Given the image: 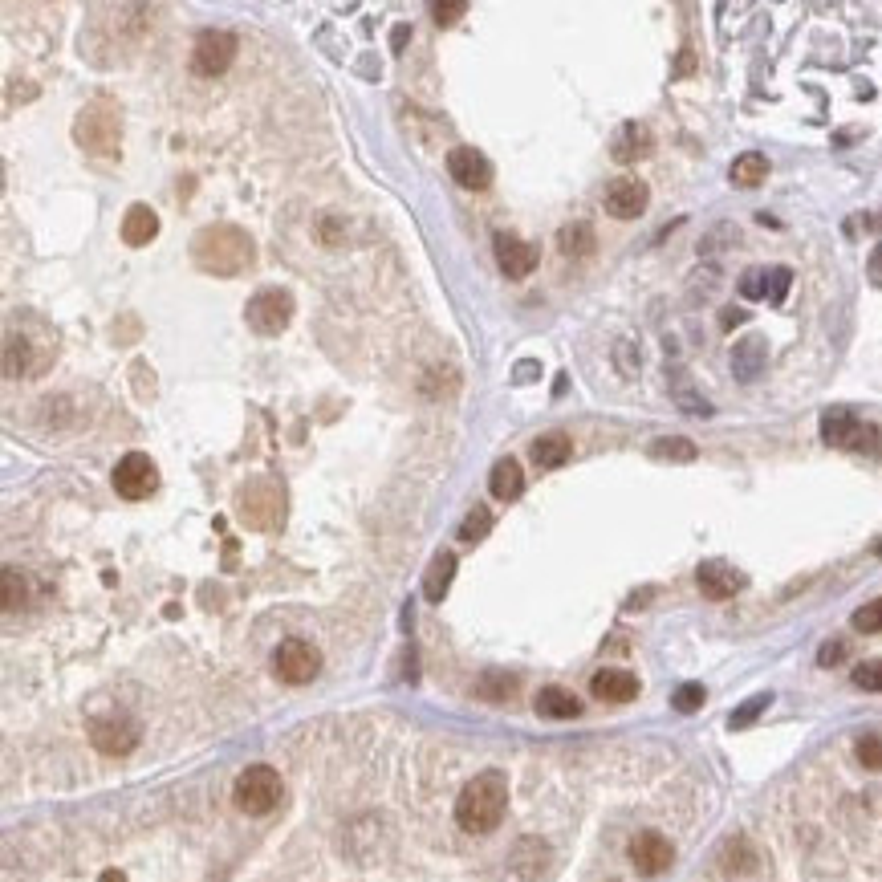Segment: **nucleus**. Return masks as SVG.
Segmentation results:
<instances>
[{
  "mask_svg": "<svg viewBox=\"0 0 882 882\" xmlns=\"http://www.w3.org/2000/svg\"><path fill=\"white\" fill-rule=\"evenodd\" d=\"M192 261L212 277H240L257 265V244L236 224H208L192 240Z\"/></svg>",
  "mask_w": 882,
  "mask_h": 882,
  "instance_id": "nucleus-1",
  "label": "nucleus"
},
{
  "mask_svg": "<svg viewBox=\"0 0 882 882\" xmlns=\"http://www.w3.org/2000/svg\"><path fill=\"white\" fill-rule=\"evenodd\" d=\"M504 809H509V777L488 769L480 777H472L460 797H456V822L468 834H492L504 822Z\"/></svg>",
  "mask_w": 882,
  "mask_h": 882,
  "instance_id": "nucleus-2",
  "label": "nucleus"
},
{
  "mask_svg": "<svg viewBox=\"0 0 882 882\" xmlns=\"http://www.w3.org/2000/svg\"><path fill=\"white\" fill-rule=\"evenodd\" d=\"M285 797V785H281V773L269 769V765H248L236 785H232V801L240 813H252V817H265L281 805Z\"/></svg>",
  "mask_w": 882,
  "mask_h": 882,
  "instance_id": "nucleus-3",
  "label": "nucleus"
},
{
  "mask_svg": "<svg viewBox=\"0 0 882 882\" xmlns=\"http://www.w3.org/2000/svg\"><path fill=\"white\" fill-rule=\"evenodd\" d=\"M74 139H78V147H86L90 155H118V143H122V118H118V110L114 106H106V102H94V106H86L82 114H78V122H74Z\"/></svg>",
  "mask_w": 882,
  "mask_h": 882,
  "instance_id": "nucleus-4",
  "label": "nucleus"
},
{
  "mask_svg": "<svg viewBox=\"0 0 882 882\" xmlns=\"http://www.w3.org/2000/svg\"><path fill=\"white\" fill-rule=\"evenodd\" d=\"M244 318H248V326L257 330V334L277 338V334H285L289 322H293V297H289L285 289H261L257 297L244 305Z\"/></svg>",
  "mask_w": 882,
  "mask_h": 882,
  "instance_id": "nucleus-5",
  "label": "nucleus"
},
{
  "mask_svg": "<svg viewBox=\"0 0 882 882\" xmlns=\"http://www.w3.org/2000/svg\"><path fill=\"white\" fill-rule=\"evenodd\" d=\"M139 740H143V728H139V720H131L126 712H110V716L90 720V744H94L98 752H106V756L135 752Z\"/></svg>",
  "mask_w": 882,
  "mask_h": 882,
  "instance_id": "nucleus-6",
  "label": "nucleus"
},
{
  "mask_svg": "<svg viewBox=\"0 0 882 882\" xmlns=\"http://www.w3.org/2000/svg\"><path fill=\"white\" fill-rule=\"evenodd\" d=\"M277 484L273 480H252L240 488V517L252 525V529H273L281 517H285V496L273 492Z\"/></svg>",
  "mask_w": 882,
  "mask_h": 882,
  "instance_id": "nucleus-7",
  "label": "nucleus"
},
{
  "mask_svg": "<svg viewBox=\"0 0 882 882\" xmlns=\"http://www.w3.org/2000/svg\"><path fill=\"white\" fill-rule=\"evenodd\" d=\"M273 671H277L281 683L301 687V683H309L313 675L322 671V655H318V647L305 643V639H285L273 651Z\"/></svg>",
  "mask_w": 882,
  "mask_h": 882,
  "instance_id": "nucleus-8",
  "label": "nucleus"
},
{
  "mask_svg": "<svg viewBox=\"0 0 882 882\" xmlns=\"http://www.w3.org/2000/svg\"><path fill=\"white\" fill-rule=\"evenodd\" d=\"M155 488H159V468H155L151 456L131 452V456H122L114 464V492L122 500H147Z\"/></svg>",
  "mask_w": 882,
  "mask_h": 882,
  "instance_id": "nucleus-9",
  "label": "nucleus"
},
{
  "mask_svg": "<svg viewBox=\"0 0 882 882\" xmlns=\"http://www.w3.org/2000/svg\"><path fill=\"white\" fill-rule=\"evenodd\" d=\"M232 57H236V37L228 29H204L192 45V70L204 78H216L232 66Z\"/></svg>",
  "mask_w": 882,
  "mask_h": 882,
  "instance_id": "nucleus-10",
  "label": "nucleus"
},
{
  "mask_svg": "<svg viewBox=\"0 0 882 882\" xmlns=\"http://www.w3.org/2000/svg\"><path fill=\"white\" fill-rule=\"evenodd\" d=\"M492 252H496V265H500V273L509 277V281L529 277V273L537 269V261H541V252H537L529 240H521L517 232H504V228L492 236Z\"/></svg>",
  "mask_w": 882,
  "mask_h": 882,
  "instance_id": "nucleus-11",
  "label": "nucleus"
},
{
  "mask_svg": "<svg viewBox=\"0 0 882 882\" xmlns=\"http://www.w3.org/2000/svg\"><path fill=\"white\" fill-rule=\"evenodd\" d=\"M647 200H651L647 183H643V179H635V175L610 179L606 196H602V204H606V212H610L614 220H639V216L647 212Z\"/></svg>",
  "mask_w": 882,
  "mask_h": 882,
  "instance_id": "nucleus-12",
  "label": "nucleus"
},
{
  "mask_svg": "<svg viewBox=\"0 0 882 882\" xmlns=\"http://www.w3.org/2000/svg\"><path fill=\"white\" fill-rule=\"evenodd\" d=\"M696 582H700V594H704V598L728 602V598H736V594L744 590L748 578L736 570V565H728V561H704L700 570H696Z\"/></svg>",
  "mask_w": 882,
  "mask_h": 882,
  "instance_id": "nucleus-13",
  "label": "nucleus"
},
{
  "mask_svg": "<svg viewBox=\"0 0 882 882\" xmlns=\"http://www.w3.org/2000/svg\"><path fill=\"white\" fill-rule=\"evenodd\" d=\"M630 862H635V870H639V874L655 878V874L671 870V862H675V846H671L663 834L647 830V834H639L635 842H630Z\"/></svg>",
  "mask_w": 882,
  "mask_h": 882,
  "instance_id": "nucleus-14",
  "label": "nucleus"
},
{
  "mask_svg": "<svg viewBox=\"0 0 882 882\" xmlns=\"http://www.w3.org/2000/svg\"><path fill=\"white\" fill-rule=\"evenodd\" d=\"M448 171H452V179L464 187V192H484V187L492 183V163L476 147L448 151Z\"/></svg>",
  "mask_w": 882,
  "mask_h": 882,
  "instance_id": "nucleus-15",
  "label": "nucleus"
},
{
  "mask_svg": "<svg viewBox=\"0 0 882 882\" xmlns=\"http://www.w3.org/2000/svg\"><path fill=\"white\" fill-rule=\"evenodd\" d=\"M651 151H655V135H651L647 122H622L618 135H614V143H610L614 163H639V159H647Z\"/></svg>",
  "mask_w": 882,
  "mask_h": 882,
  "instance_id": "nucleus-16",
  "label": "nucleus"
},
{
  "mask_svg": "<svg viewBox=\"0 0 882 882\" xmlns=\"http://www.w3.org/2000/svg\"><path fill=\"white\" fill-rule=\"evenodd\" d=\"M590 691H594V700H602V704H630L639 696V679L630 671H618V667H602V671H594Z\"/></svg>",
  "mask_w": 882,
  "mask_h": 882,
  "instance_id": "nucleus-17",
  "label": "nucleus"
},
{
  "mask_svg": "<svg viewBox=\"0 0 882 882\" xmlns=\"http://www.w3.org/2000/svg\"><path fill=\"white\" fill-rule=\"evenodd\" d=\"M765 366H769V342L765 338H740L736 346H732V374L740 378V383H756V378L765 374Z\"/></svg>",
  "mask_w": 882,
  "mask_h": 882,
  "instance_id": "nucleus-18",
  "label": "nucleus"
},
{
  "mask_svg": "<svg viewBox=\"0 0 882 882\" xmlns=\"http://www.w3.org/2000/svg\"><path fill=\"white\" fill-rule=\"evenodd\" d=\"M456 553L452 549H439L435 557H431V565H427V574H423V598L427 602H444L448 598V590H452V578H456Z\"/></svg>",
  "mask_w": 882,
  "mask_h": 882,
  "instance_id": "nucleus-19",
  "label": "nucleus"
},
{
  "mask_svg": "<svg viewBox=\"0 0 882 882\" xmlns=\"http://www.w3.org/2000/svg\"><path fill=\"white\" fill-rule=\"evenodd\" d=\"M155 236H159V216H155L151 204H131V208H126V216H122V244L143 248Z\"/></svg>",
  "mask_w": 882,
  "mask_h": 882,
  "instance_id": "nucleus-20",
  "label": "nucleus"
},
{
  "mask_svg": "<svg viewBox=\"0 0 882 882\" xmlns=\"http://www.w3.org/2000/svg\"><path fill=\"white\" fill-rule=\"evenodd\" d=\"M488 488H492V496L496 500H521V492H525V472H521V460H513V456H504V460H496L492 464V472H488Z\"/></svg>",
  "mask_w": 882,
  "mask_h": 882,
  "instance_id": "nucleus-21",
  "label": "nucleus"
},
{
  "mask_svg": "<svg viewBox=\"0 0 882 882\" xmlns=\"http://www.w3.org/2000/svg\"><path fill=\"white\" fill-rule=\"evenodd\" d=\"M570 456H574V439L565 431H545V435L533 439V464L545 468V472L570 464Z\"/></svg>",
  "mask_w": 882,
  "mask_h": 882,
  "instance_id": "nucleus-22",
  "label": "nucleus"
},
{
  "mask_svg": "<svg viewBox=\"0 0 882 882\" xmlns=\"http://www.w3.org/2000/svg\"><path fill=\"white\" fill-rule=\"evenodd\" d=\"M537 712L545 720H578L582 716V700L565 687H541L537 691Z\"/></svg>",
  "mask_w": 882,
  "mask_h": 882,
  "instance_id": "nucleus-23",
  "label": "nucleus"
},
{
  "mask_svg": "<svg viewBox=\"0 0 882 882\" xmlns=\"http://www.w3.org/2000/svg\"><path fill=\"white\" fill-rule=\"evenodd\" d=\"M671 399H675V407L679 411H687V415H696V419H708V415H716V407L696 391V383H691L687 374H675L671 378Z\"/></svg>",
  "mask_w": 882,
  "mask_h": 882,
  "instance_id": "nucleus-24",
  "label": "nucleus"
},
{
  "mask_svg": "<svg viewBox=\"0 0 882 882\" xmlns=\"http://www.w3.org/2000/svg\"><path fill=\"white\" fill-rule=\"evenodd\" d=\"M728 179H732L736 187H761V183L769 179V159H765L761 151H744V155L728 167Z\"/></svg>",
  "mask_w": 882,
  "mask_h": 882,
  "instance_id": "nucleus-25",
  "label": "nucleus"
},
{
  "mask_svg": "<svg viewBox=\"0 0 882 882\" xmlns=\"http://www.w3.org/2000/svg\"><path fill=\"white\" fill-rule=\"evenodd\" d=\"M647 452H651V460H663V464H691L700 456V448L691 444L687 435H663V439H655Z\"/></svg>",
  "mask_w": 882,
  "mask_h": 882,
  "instance_id": "nucleus-26",
  "label": "nucleus"
},
{
  "mask_svg": "<svg viewBox=\"0 0 882 882\" xmlns=\"http://www.w3.org/2000/svg\"><path fill=\"white\" fill-rule=\"evenodd\" d=\"M557 248H561V257H590V252L598 248L594 228L590 224H565L557 232Z\"/></svg>",
  "mask_w": 882,
  "mask_h": 882,
  "instance_id": "nucleus-27",
  "label": "nucleus"
},
{
  "mask_svg": "<svg viewBox=\"0 0 882 882\" xmlns=\"http://www.w3.org/2000/svg\"><path fill=\"white\" fill-rule=\"evenodd\" d=\"M858 427V419L846 411V407H830L826 415H822V439L830 448H846V439H850V431Z\"/></svg>",
  "mask_w": 882,
  "mask_h": 882,
  "instance_id": "nucleus-28",
  "label": "nucleus"
},
{
  "mask_svg": "<svg viewBox=\"0 0 882 882\" xmlns=\"http://www.w3.org/2000/svg\"><path fill=\"white\" fill-rule=\"evenodd\" d=\"M846 448L858 452V456H878V452H882V435H878L874 423H862V419H858V427H854L850 439H846Z\"/></svg>",
  "mask_w": 882,
  "mask_h": 882,
  "instance_id": "nucleus-29",
  "label": "nucleus"
},
{
  "mask_svg": "<svg viewBox=\"0 0 882 882\" xmlns=\"http://www.w3.org/2000/svg\"><path fill=\"white\" fill-rule=\"evenodd\" d=\"M488 529H492V513L484 509V504H476V509L460 521V541H468V545H476V541H484L488 537Z\"/></svg>",
  "mask_w": 882,
  "mask_h": 882,
  "instance_id": "nucleus-30",
  "label": "nucleus"
},
{
  "mask_svg": "<svg viewBox=\"0 0 882 882\" xmlns=\"http://www.w3.org/2000/svg\"><path fill=\"white\" fill-rule=\"evenodd\" d=\"M704 700H708L704 683H683V687H675V696H671L675 712H700V708H704Z\"/></svg>",
  "mask_w": 882,
  "mask_h": 882,
  "instance_id": "nucleus-31",
  "label": "nucleus"
},
{
  "mask_svg": "<svg viewBox=\"0 0 882 882\" xmlns=\"http://www.w3.org/2000/svg\"><path fill=\"white\" fill-rule=\"evenodd\" d=\"M769 704H773V696H769V691H761V696H752L748 704H740V708H736V712L728 716V728H748V724H752L756 716H761V712H765Z\"/></svg>",
  "mask_w": 882,
  "mask_h": 882,
  "instance_id": "nucleus-32",
  "label": "nucleus"
},
{
  "mask_svg": "<svg viewBox=\"0 0 882 882\" xmlns=\"http://www.w3.org/2000/svg\"><path fill=\"white\" fill-rule=\"evenodd\" d=\"M740 297H744V301L769 297V269H744V277H740Z\"/></svg>",
  "mask_w": 882,
  "mask_h": 882,
  "instance_id": "nucleus-33",
  "label": "nucleus"
},
{
  "mask_svg": "<svg viewBox=\"0 0 882 882\" xmlns=\"http://www.w3.org/2000/svg\"><path fill=\"white\" fill-rule=\"evenodd\" d=\"M850 622H854V630H862V635H874V630H882V598L858 606Z\"/></svg>",
  "mask_w": 882,
  "mask_h": 882,
  "instance_id": "nucleus-34",
  "label": "nucleus"
},
{
  "mask_svg": "<svg viewBox=\"0 0 882 882\" xmlns=\"http://www.w3.org/2000/svg\"><path fill=\"white\" fill-rule=\"evenodd\" d=\"M854 756H858V765L862 769H882V736H862L858 744H854Z\"/></svg>",
  "mask_w": 882,
  "mask_h": 882,
  "instance_id": "nucleus-35",
  "label": "nucleus"
},
{
  "mask_svg": "<svg viewBox=\"0 0 882 882\" xmlns=\"http://www.w3.org/2000/svg\"><path fill=\"white\" fill-rule=\"evenodd\" d=\"M854 687L862 691H882V659H866L854 667Z\"/></svg>",
  "mask_w": 882,
  "mask_h": 882,
  "instance_id": "nucleus-36",
  "label": "nucleus"
},
{
  "mask_svg": "<svg viewBox=\"0 0 882 882\" xmlns=\"http://www.w3.org/2000/svg\"><path fill=\"white\" fill-rule=\"evenodd\" d=\"M21 606H25V578L9 565V570H5V610L17 614Z\"/></svg>",
  "mask_w": 882,
  "mask_h": 882,
  "instance_id": "nucleus-37",
  "label": "nucleus"
},
{
  "mask_svg": "<svg viewBox=\"0 0 882 882\" xmlns=\"http://www.w3.org/2000/svg\"><path fill=\"white\" fill-rule=\"evenodd\" d=\"M513 691H517V679H513V675H509V679H504V675H488V679L480 683V696H488V700H504V696H513Z\"/></svg>",
  "mask_w": 882,
  "mask_h": 882,
  "instance_id": "nucleus-38",
  "label": "nucleus"
},
{
  "mask_svg": "<svg viewBox=\"0 0 882 882\" xmlns=\"http://www.w3.org/2000/svg\"><path fill=\"white\" fill-rule=\"evenodd\" d=\"M789 285H793V269H769V301L773 305H781L785 301V293H789Z\"/></svg>",
  "mask_w": 882,
  "mask_h": 882,
  "instance_id": "nucleus-39",
  "label": "nucleus"
},
{
  "mask_svg": "<svg viewBox=\"0 0 882 882\" xmlns=\"http://www.w3.org/2000/svg\"><path fill=\"white\" fill-rule=\"evenodd\" d=\"M468 13V5L464 0H452V5H431V17H435V25H456L460 17Z\"/></svg>",
  "mask_w": 882,
  "mask_h": 882,
  "instance_id": "nucleus-40",
  "label": "nucleus"
},
{
  "mask_svg": "<svg viewBox=\"0 0 882 882\" xmlns=\"http://www.w3.org/2000/svg\"><path fill=\"white\" fill-rule=\"evenodd\" d=\"M846 659V643L842 639H830L822 643V651H817V667H838Z\"/></svg>",
  "mask_w": 882,
  "mask_h": 882,
  "instance_id": "nucleus-41",
  "label": "nucleus"
},
{
  "mask_svg": "<svg viewBox=\"0 0 882 882\" xmlns=\"http://www.w3.org/2000/svg\"><path fill=\"white\" fill-rule=\"evenodd\" d=\"M618 362L626 374H639V362H635V342H618Z\"/></svg>",
  "mask_w": 882,
  "mask_h": 882,
  "instance_id": "nucleus-42",
  "label": "nucleus"
},
{
  "mask_svg": "<svg viewBox=\"0 0 882 882\" xmlns=\"http://www.w3.org/2000/svg\"><path fill=\"white\" fill-rule=\"evenodd\" d=\"M866 273H870V281L874 285H882V244L870 252V261H866Z\"/></svg>",
  "mask_w": 882,
  "mask_h": 882,
  "instance_id": "nucleus-43",
  "label": "nucleus"
},
{
  "mask_svg": "<svg viewBox=\"0 0 882 882\" xmlns=\"http://www.w3.org/2000/svg\"><path fill=\"white\" fill-rule=\"evenodd\" d=\"M736 322H744V313H740V309H724V326H728V330H732V326H736Z\"/></svg>",
  "mask_w": 882,
  "mask_h": 882,
  "instance_id": "nucleus-44",
  "label": "nucleus"
},
{
  "mask_svg": "<svg viewBox=\"0 0 882 882\" xmlns=\"http://www.w3.org/2000/svg\"><path fill=\"white\" fill-rule=\"evenodd\" d=\"M98 882H126V878H122V870H102Z\"/></svg>",
  "mask_w": 882,
  "mask_h": 882,
  "instance_id": "nucleus-45",
  "label": "nucleus"
}]
</instances>
